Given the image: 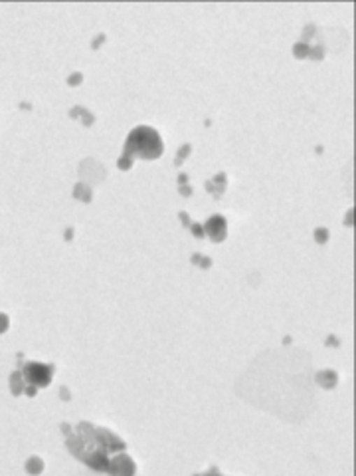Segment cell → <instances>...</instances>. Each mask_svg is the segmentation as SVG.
<instances>
[{"mask_svg": "<svg viewBox=\"0 0 356 476\" xmlns=\"http://www.w3.org/2000/svg\"><path fill=\"white\" fill-rule=\"evenodd\" d=\"M26 377L30 379V383L36 385H48L50 383V369L44 367L42 363H28L26 367Z\"/></svg>", "mask_w": 356, "mask_h": 476, "instance_id": "6da1fadb", "label": "cell"}]
</instances>
